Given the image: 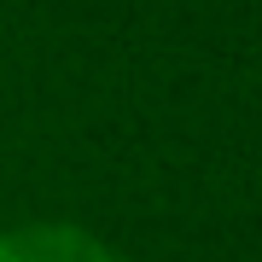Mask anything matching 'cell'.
I'll return each mask as SVG.
<instances>
[{
    "mask_svg": "<svg viewBox=\"0 0 262 262\" xmlns=\"http://www.w3.org/2000/svg\"><path fill=\"white\" fill-rule=\"evenodd\" d=\"M0 262H117L82 227H12L0 233Z\"/></svg>",
    "mask_w": 262,
    "mask_h": 262,
    "instance_id": "1",
    "label": "cell"
}]
</instances>
